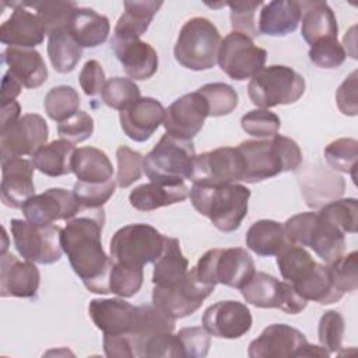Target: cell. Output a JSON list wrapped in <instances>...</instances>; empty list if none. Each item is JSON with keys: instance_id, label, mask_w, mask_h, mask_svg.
<instances>
[{"instance_id": "cell-1", "label": "cell", "mask_w": 358, "mask_h": 358, "mask_svg": "<svg viewBox=\"0 0 358 358\" xmlns=\"http://www.w3.org/2000/svg\"><path fill=\"white\" fill-rule=\"evenodd\" d=\"M105 210L85 208L67 221L62 228V249L67 255L73 271L85 288L95 294H108L112 257L102 248Z\"/></svg>"}, {"instance_id": "cell-2", "label": "cell", "mask_w": 358, "mask_h": 358, "mask_svg": "<svg viewBox=\"0 0 358 358\" xmlns=\"http://www.w3.org/2000/svg\"><path fill=\"white\" fill-rule=\"evenodd\" d=\"M245 164L246 183H257L282 172L298 171L302 151L295 140L275 134L268 140H245L238 147Z\"/></svg>"}, {"instance_id": "cell-3", "label": "cell", "mask_w": 358, "mask_h": 358, "mask_svg": "<svg viewBox=\"0 0 358 358\" xmlns=\"http://www.w3.org/2000/svg\"><path fill=\"white\" fill-rule=\"evenodd\" d=\"M193 207L221 232L236 231L248 214L250 190L239 183L204 186L193 185L189 190Z\"/></svg>"}, {"instance_id": "cell-4", "label": "cell", "mask_w": 358, "mask_h": 358, "mask_svg": "<svg viewBox=\"0 0 358 358\" xmlns=\"http://www.w3.org/2000/svg\"><path fill=\"white\" fill-rule=\"evenodd\" d=\"M284 232L289 243L313 249L327 264L340 257L345 248L344 232L320 213L292 215L285 221Z\"/></svg>"}, {"instance_id": "cell-5", "label": "cell", "mask_w": 358, "mask_h": 358, "mask_svg": "<svg viewBox=\"0 0 358 358\" xmlns=\"http://www.w3.org/2000/svg\"><path fill=\"white\" fill-rule=\"evenodd\" d=\"M196 158L192 140H182L165 133L143 158L145 176L159 185H182L190 179Z\"/></svg>"}, {"instance_id": "cell-6", "label": "cell", "mask_w": 358, "mask_h": 358, "mask_svg": "<svg viewBox=\"0 0 358 358\" xmlns=\"http://www.w3.org/2000/svg\"><path fill=\"white\" fill-rule=\"evenodd\" d=\"M221 41L220 31L210 20L193 17L179 31L173 46L175 60L193 71L210 70L217 63Z\"/></svg>"}, {"instance_id": "cell-7", "label": "cell", "mask_w": 358, "mask_h": 358, "mask_svg": "<svg viewBox=\"0 0 358 358\" xmlns=\"http://www.w3.org/2000/svg\"><path fill=\"white\" fill-rule=\"evenodd\" d=\"M193 268L200 282L213 288L222 284L241 289L256 273L255 262L243 248L210 249Z\"/></svg>"}, {"instance_id": "cell-8", "label": "cell", "mask_w": 358, "mask_h": 358, "mask_svg": "<svg viewBox=\"0 0 358 358\" xmlns=\"http://www.w3.org/2000/svg\"><path fill=\"white\" fill-rule=\"evenodd\" d=\"M305 92V78L294 69L281 64L263 67L248 84V95L262 109L296 102Z\"/></svg>"}, {"instance_id": "cell-9", "label": "cell", "mask_w": 358, "mask_h": 358, "mask_svg": "<svg viewBox=\"0 0 358 358\" xmlns=\"http://www.w3.org/2000/svg\"><path fill=\"white\" fill-rule=\"evenodd\" d=\"M165 236L148 224H129L119 228L110 239L112 262L136 267L154 263L162 249Z\"/></svg>"}, {"instance_id": "cell-10", "label": "cell", "mask_w": 358, "mask_h": 358, "mask_svg": "<svg viewBox=\"0 0 358 358\" xmlns=\"http://www.w3.org/2000/svg\"><path fill=\"white\" fill-rule=\"evenodd\" d=\"M10 229L14 246L24 260L39 264H53L60 260L63 249L59 225H35L28 220L14 218L10 221Z\"/></svg>"}, {"instance_id": "cell-11", "label": "cell", "mask_w": 358, "mask_h": 358, "mask_svg": "<svg viewBox=\"0 0 358 358\" xmlns=\"http://www.w3.org/2000/svg\"><path fill=\"white\" fill-rule=\"evenodd\" d=\"M241 294L245 301L253 306L263 309L277 308L289 315L302 312L308 305V301H305L288 281H280L274 275L263 271H256L241 288Z\"/></svg>"}, {"instance_id": "cell-12", "label": "cell", "mask_w": 358, "mask_h": 358, "mask_svg": "<svg viewBox=\"0 0 358 358\" xmlns=\"http://www.w3.org/2000/svg\"><path fill=\"white\" fill-rule=\"evenodd\" d=\"M266 59L264 49L256 46L249 36L232 31L221 41L217 63L229 78L243 81L256 76L264 67Z\"/></svg>"}, {"instance_id": "cell-13", "label": "cell", "mask_w": 358, "mask_h": 358, "mask_svg": "<svg viewBox=\"0 0 358 358\" xmlns=\"http://www.w3.org/2000/svg\"><path fill=\"white\" fill-rule=\"evenodd\" d=\"M243 178L245 164L238 148L220 147L196 155L189 180H192L193 185L221 186L239 180L243 182Z\"/></svg>"}, {"instance_id": "cell-14", "label": "cell", "mask_w": 358, "mask_h": 358, "mask_svg": "<svg viewBox=\"0 0 358 358\" xmlns=\"http://www.w3.org/2000/svg\"><path fill=\"white\" fill-rule=\"evenodd\" d=\"M213 291L214 288L200 282L194 268H190L186 278L173 287L154 285L152 303L176 320L193 315Z\"/></svg>"}, {"instance_id": "cell-15", "label": "cell", "mask_w": 358, "mask_h": 358, "mask_svg": "<svg viewBox=\"0 0 358 358\" xmlns=\"http://www.w3.org/2000/svg\"><path fill=\"white\" fill-rule=\"evenodd\" d=\"M48 123L41 115L27 113L20 116L14 123L0 130L1 161L13 157H32L48 144Z\"/></svg>"}, {"instance_id": "cell-16", "label": "cell", "mask_w": 358, "mask_h": 358, "mask_svg": "<svg viewBox=\"0 0 358 358\" xmlns=\"http://www.w3.org/2000/svg\"><path fill=\"white\" fill-rule=\"evenodd\" d=\"M24 217L35 225H50L56 221H69L81 211L73 192L50 187L41 194H34L21 207Z\"/></svg>"}, {"instance_id": "cell-17", "label": "cell", "mask_w": 358, "mask_h": 358, "mask_svg": "<svg viewBox=\"0 0 358 358\" xmlns=\"http://www.w3.org/2000/svg\"><path fill=\"white\" fill-rule=\"evenodd\" d=\"M208 116V105L197 91L185 94L173 101L164 116V127L168 134L182 140H192L203 129Z\"/></svg>"}, {"instance_id": "cell-18", "label": "cell", "mask_w": 358, "mask_h": 358, "mask_svg": "<svg viewBox=\"0 0 358 358\" xmlns=\"http://www.w3.org/2000/svg\"><path fill=\"white\" fill-rule=\"evenodd\" d=\"M308 344V340L298 329L274 323L267 326L262 334L255 338L248 348L250 358H287L301 357L302 350Z\"/></svg>"}, {"instance_id": "cell-19", "label": "cell", "mask_w": 358, "mask_h": 358, "mask_svg": "<svg viewBox=\"0 0 358 358\" xmlns=\"http://www.w3.org/2000/svg\"><path fill=\"white\" fill-rule=\"evenodd\" d=\"M203 327L214 337L239 338L252 327L249 308L238 301H220L208 306L203 313Z\"/></svg>"}, {"instance_id": "cell-20", "label": "cell", "mask_w": 358, "mask_h": 358, "mask_svg": "<svg viewBox=\"0 0 358 358\" xmlns=\"http://www.w3.org/2000/svg\"><path fill=\"white\" fill-rule=\"evenodd\" d=\"M11 15L0 27V41L7 48L34 49L45 39V31L36 15L25 1L11 3Z\"/></svg>"}, {"instance_id": "cell-21", "label": "cell", "mask_w": 358, "mask_h": 358, "mask_svg": "<svg viewBox=\"0 0 358 358\" xmlns=\"http://www.w3.org/2000/svg\"><path fill=\"white\" fill-rule=\"evenodd\" d=\"M41 274L29 260H20L13 253L0 257V295L15 298H34L38 292Z\"/></svg>"}, {"instance_id": "cell-22", "label": "cell", "mask_w": 358, "mask_h": 358, "mask_svg": "<svg viewBox=\"0 0 358 358\" xmlns=\"http://www.w3.org/2000/svg\"><path fill=\"white\" fill-rule=\"evenodd\" d=\"M34 164L22 157L1 161V201L11 208H21L35 194Z\"/></svg>"}, {"instance_id": "cell-23", "label": "cell", "mask_w": 358, "mask_h": 358, "mask_svg": "<svg viewBox=\"0 0 358 358\" xmlns=\"http://www.w3.org/2000/svg\"><path fill=\"white\" fill-rule=\"evenodd\" d=\"M165 108L151 96L137 99L129 108L120 110L119 119L124 134L133 141L143 143L151 138L164 122Z\"/></svg>"}, {"instance_id": "cell-24", "label": "cell", "mask_w": 358, "mask_h": 358, "mask_svg": "<svg viewBox=\"0 0 358 358\" xmlns=\"http://www.w3.org/2000/svg\"><path fill=\"white\" fill-rule=\"evenodd\" d=\"M88 313L94 324L103 334H129L136 306L123 298H95L90 301Z\"/></svg>"}, {"instance_id": "cell-25", "label": "cell", "mask_w": 358, "mask_h": 358, "mask_svg": "<svg viewBox=\"0 0 358 358\" xmlns=\"http://www.w3.org/2000/svg\"><path fill=\"white\" fill-rule=\"evenodd\" d=\"M112 49L130 80H148L158 70V55L155 49L141 41H112Z\"/></svg>"}, {"instance_id": "cell-26", "label": "cell", "mask_w": 358, "mask_h": 358, "mask_svg": "<svg viewBox=\"0 0 358 358\" xmlns=\"http://www.w3.org/2000/svg\"><path fill=\"white\" fill-rule=\"evenodd\" d=\"M301 192L309 207H320L338 199L345 189L341 176L323 166H308L298 175Z\"/></svg>"}, {"instance_id": "cell-27", "label": "cell", "mask_w": 358, "mask_h": 358, "mask_svg": "<svg viewBox=\"0 0 358 358\" xmlns=\"http://www.w3.org/2000/svg\"><path fill=\"white\" fill-rule=\"evenodd\" d=\"M1 57L8 66V71L28 90L38 88L48 80L45 60L35 49L6 48Z\"/></svg>"}, {"instance_id": "cell-28", "label": "cell", "mask_w": 358, "mask_h": 358, "mask_svg": "<svg viewBox=\"0 0 358 358\" xmlns=\"http://www.w3.org/2000/svg\"><path fill=\"white\" fill-rule=\"evenodd\" d=\"M173 329L175 319L154 303L136 306L134 320L129 333L136 357H141V351L151 337L161 333H173Z\"/></svg>"}, {"instance_id": "cell-29", "label": "cell", "mask_w": 358, "mask_h": 358, "mask_svg": "<svg viewBox=\"0 0 358 358\" xmlns=\"http://www.w3.org/2000/svg\"><path fill=\"white\" fill-rule=\"evenodd\" d=\"M302 10L299 1L274 0L263 4L257 29L268 36H285L294 32L301 22Z\"/></svg>"}, {"instance_id": "cell-30", "label": "cell", "mask_w": 358, "mask_h": 358, "mask_svg": "<svg viewBox=\"0 0 358 358\" xmlns=\"http://www.w3.org/2000/svg\"><path fill=\"white\" fill-rule=\"evenodd\" d=\"M301 35L310 46L326 38H337V18L326 1H302Z\"/></svg>"}, {"instance_id": "cell-31", "label": "cell", "mask_w": 358, "mask_h": 358, "mask_svg": "<svg viewBox=\"0 0 358 358\" xmlns=\"http://www.w3.org/2000/svg\"><path fill=\"white\" fill-rule=\"evenodd\" d=\"M67 31L81 48H96L106 42L110 24L108 17L88 7H77Z\"/></svg>"}, {"instance_id": "cell-32", "label": "cell", "mask_w": 358, "mask_h": 358, "mask_svg": "<svg viewBox=\"0 0 358 358\" xmlns=\"http://www.w3.org/2000/svg\"><path fill=\"white\" fill-rule=\"evenodd\" d=\"M124 13L115 25L112 41H131L148 29L155 13L162 6V1H124Z\"/></svg>"}, {"instance_id": "cell-33", "label": "cell", "mask_w": 358, "mask_h": 358, "mask_svg": "<svg viewBox=\"0 0 358 358\" xmlns=\"http://www.w3.org/2000/svg\"><path fill=\"white\" fill-rule=\"evenodd\" d=\"M189 190L185 183L169 186L151 182L134 187L129 194V201L138 211H152L186 200Z\"/></svg>"}, {"instance_id": "cell-34", "label": "cell", "mask_w": 358, "mask_h": 358, "mask_svg": "<svg viewBox=\"0 0 358 358\" xmlns=\"http://www.w3.org/2000/svg\"><path fill=\"white\" fill-rule=\"evenodd\" d=\"M189 273V262L182 253L176 238L165 236L164 249L154 262L152 282L157 287H173L182 282Z\"/></svg>"}, {"instance_id": "cell-35", "label": "cell", "mask_w": 358, "mask_h": 358, "mask_svg": "<svg viewBox=\"0 0 358 358\" xmlns=\"http://www.w3.org/2000/svg\"><path fill=\"white\" fill-rule=\"evenodd\" d=\"M71 169L78 182L105 183L113 176V166L109 157L95 147L76 148Z\"/></svg>"}, {"instance_id": "cell-36", "label": "cell", "mask_w": 358, "mask_h": 358, "mask_svg": "<svg viewBox=\"0 0 358 358\" xmlns=\"http://www.w3.org/2000/svg\"><path fill=\"white\" fill-rule=\"evenodd\" d=\"M76 147L73 143L59 138L53 140L43 147H41L34 155H32V164L35 169H38L41 173L50 176V178H59L64 176L73 172L71 169V161L74 155Z\"/></svg>"}, {"instance_id": "cell-37", "label": "cell", "mask_w": 358, "mask_h": 358, "mask_svg": "<svg viewBox=\"0 0 358 358\" xmlns=\"http://www.w3.org/2000/svg\"><path fill=\"white\" fill-rule=\"evenodd\" d=\"M246 246L257 256H277L285 246L287 241L284 225L273 220H259L250 225L245 236Z\"/></svg>"}, {"instance_id": "cell-38", "label": "cell", "mask_w": 358, "mask_h": 358, "mask_svg": "<svg viewBox=\"0 0 358 358\" xmlns=\"http://www.w3.org/2000/svg\"><path fill=\"white\" fill-rule=\"evenodd\" d=\"M277 266L281 277L296 288L312 277L317 262L303 246L289 243L277 255Z\"/></svg>"}, {"instance_id": "cell-39", "label": "cell", "mask_w": 358, "mask_h": 358, "mask_svg": "<svg viewBox=\"0 0 358 358\" xmlns=\"http://www.w3.org/2000/svg\"><path fill=\"white\" fill-rule=\"evenodd\" d=\"M48 56L57 73H70L83 56V48L73 39L67 29H60L49 35Z\"/></svg>"}, {"instance_id": "cell-40", "label": "cell", "mask_w": 358, "mask_h": 358, "mask_svg": "<svg viewBox=\"0 0 358 358\" xmlns=\"http://www.w3.org/2000/svg\"><path fill=\"white\" fill-rule=\"evenodd\" d=\"M27 4L35 10L48 36L56 31L67 29L73 13L78 7L74 1H27Z\"/></svg>"}, {"instance_id": "cell-41", "label": "cell", "mask_w": 358, "mask_h": 358, "mask_svg": "<svg viewBox=\"0 0 358 358\" xmlns=\"http://www.w3.org/2000/svg\"><path fill=\"white\" fill-rule=\"evenodd\" d=\"M78 92L70 85H57L48 91L43 99V108L46 115L60 123L71 117L80 108Z\"/></svg>"}, {"instance_id": "cell-42", "label": "cell", "mask_w": 358, "mask_h": 358, "mask_svg": "<svg viewBox=\"0 0 358 358\" xmlns=\"http://www.w3.org/2000/svg\"><path fill=\"white\" fill-rule=\"evenodd\" d=\"M323 152L324 159L331 169L350 173L355 182L358 164V141L355 138H337L327 144Z\"/></svg>"}, {"instance_id": "cell-43", "label": "cell", "mask_w": 358, "mask_h": 358, "mask_svg": "<svg viewBox=\"0 0 358 358\" xmlns=\"http://www.w3.org/2000/svg\"><path fill=\"white\" fill-rule=\"evenodd\" d=\"M208 105V116H225L238 106V92L225 83L204 84L197 90Z\"/></svg>"}, {"instance_id": "cell-44", "label": "cell", "mask_w": 358, "mask_h": 358, "mask_svg": "<svg viewBox=\"0 0 358 358\" xmlns=\"http://www.w3.org/2000/svg\"><path fill=\"white\" fill-rule=\"evenodd\" d=\"M101 98L106 106L116 110H123L141 96L140 88L133 80L124 77H112L105 83Z\"/></svg>"}, {"instance_id": "cell-45", "label": "cell", "mask_w": 358, "mask_h": 358, "mask_svg": "<svg viewBox=\"0 0 358 358\" xmlns=\"http://www.w3.org/2000/svg\"><path fill=\"white\" fill-rule=\"evenodd\" d=\"M143 280V267L113 262L109 277V291L120 298H130L140 291Z\"/></svg>"}, {"instance_id": "cell-46", "label": "cell", "mask_w": 358, "mask_h": 358, "mask_svg": "<svg viewBox=\"0 0 358 358\" xmlns=\"http://www.w3.org/2000/svg\"><path fill=\"white\" fill-rule=\"evenodd\" d=\"M333 287L340 292H352L358 288V252L354 250L345 256H340L327 264Z\"/></svg>"}, {"instance_id": "cell-47", "label": "cell", "mask_w": 358, "mask_h": 358, "mask_svg": "<svg viewBox=\"0 0 358 358\" xmlns=\"http://www.w3.org/2000/svg\"><path fill=\"white\" fill-rule=\"evenodd\" d=\"M334 222L344 234H355L358 228V201L357 199H340L324 204L320 211Z\"/></svg>"}, {"instance_id": "cell-48", "label": "cell", "mask_w": 358, "mask_h": 358, "mask_svg": "<svg viewBox=\"0 0 358 358\" xmlns=\"http://www.w3.org/2000/svg\"><path fill=\"white\" fill-rule=\"evenodd\" d=\"M241 126L245 133L257 137H273L281 127L280 117L268 109H253L245 113L241 119Z\"/></svg>"}, {"instance_id": "cell-49", "label": "cell", "mask_w": 358, "mask_h": 358, "mask_svg": "<svg viewBox=\"0 0 358 358\" xmlns=\"http://www.w3.org/2000/svg\"><path fill=\"white\" fill-rule=\"evenodd\" d=\"M115 187V179H110L105 183H87L77 180L73 187V194L81 206V210L99 208L103 207V204L113 196Z\"/></svg>"}, {"instance_id": "cell-50", "label": "cell", "mask_w": 358, "mask_h": 358, "mask_svg": "<svg viewBox=\"0 0 358 358\" xmlns=\"http://www.w3.org/2000/svg\"><path fill=\"white\" fill-rule=\"evenodd\" d=\"M344 336V319L336 310H327L322 315L317 327V338L320 345L330 354L341 350Z\"/></svg>"}, {"instance_id": "cell-51", "label": "cell", "mask_w": 358, "mask_h": 358, "mask_svg": "<svg viewBox=\"0 0 358 358\" xmlns=\"http://www.w3.org/2000/svg\"><path fill=\"white\" fill-rule=\"evenodd\" d=\"M143 155L127 145H120L116 150L117 173L116 185L122 189L129 187L141 178L143 173Z\"/></svg>"}, {"instance_id": "cell-52", "label": "cell", "mask_w": 358, "mask_h": 358, "mask_svg": "<svg viewBox=\"0 0 358 358\" xmlns=\"http://www.w3.org/2000/svg\"><path fill=\"white\" fill-rule=\"evenodd\" d=\"M308 56L320 69H337L344 63L347 53L337 38H326L313 43Z\"/></svg>"}, {"instance_id": "cell-53", "label": "cell", "mask_w": 358, "mask_h": 358, "mask_svg": "<svg viewBox=\"0 0 358 358\" xmlns=\"http://www.w3.org/2000/svg\"><path fill=\"white\" fill-rule=\"evenodd\" d=\"M227 6L231 10V25L235 32L243 34L250 39L259 35L256 22V10L263 6V1H229Z\"/></svg>"}, {"instance_id": "cell-54", "label": "cell", "mask_w": 358, "mask_h": 358, "mask_svg": "<svg viewBox=\"0 0 358 358\" xmlns=\"http://www.w3.org/2000/svg\"><path fill=\"white\" fill-rule=\"evenodd\" d=\"M94 133V119L84 110H78L71 117L57 124V134L73 144L90 138Z\"/></svg>"}, {"instance_id": "cell-55", "label": "cell", "mask_w": 358, "mask_h": 358, "mask_svg": "<svg viewBox=\"0 0 358 358\" xmlns=\"http://www.w3.org/2000/svg\"><path fill=\"white\" fill-rule=\"evenodd\" d=\"M176 334L180 340L185 358H203L208 354L211 338L204 327H183Z\"/></svg>"}, {"instance_id": "cell-56", "label": "cell", "mask_w": 358, "mask_h": 358, "mask_svg": "<svg viewBox=\"0 0 358 358\" xmlns=\"http://www.w3.org/2000/svg\"><path fill=\"white\" fill-rule=\"evenodd\" d=\"M141 357H183L182 344L178 334L173 333H161L151 337L143 351Z\"/></svg>"}, {"instance_id": "cell-57", "label": "cell", "mask_w": 358, "mask_h": 358, "mask_svg": "<svg viewBox=\"0 0 358 358\" xmlns=\"http://www.w3.org/2000/svg\"><path fill=\"white\" fill-rule=\"evenodd\" d=\"M78 81L85 95L95 96L99 92H102L103 85L106 83L105 71L96 60H88L80 71Z\"/></svg>"}, {"instance_id": "cell-58", "label": "cell", "mask_w": 358, "mask_h": 358, "mask_svg": "<svg viewBox=\"0 0 358 358\" xmlns=\"http://www.w3.org/2000/svg\"><path fill=\"white\" fill-rule=\"evenodd\" d=\"M357 77L358 73L354 70L345 80L341 83L336 92V102L343 115L355 116L358 112L357 106Z\"/></svg>"}, {"instance_id": "cell-59", "label": "cell", "mask_w": 358, "mask_h": 358, "mask_svg": "<svg viewBox=\"0 0 358 358\" xmlns=\"http://www.w3.org/2000/svg\"><path fill=\"white\" fill-rule=\"evenodd\" d=\"M103 351L109 358H133L134 347L129 334H103Z\"/></svg>"}, {"instance_id": "cell-60", "label": "cell", "mask_w": 358, "mask_h": 358, "mask_svg": "<svg viewBox=\"0 0 358 358\" xmlns=\"http://www.w3.org/2000/svg\"><path fill=\"white\" fill-rule=\"evenodd\" d=\"M21 83L7 70L3 76L1 80V95H0V101L1 103H7L10 101H14L20 92H21Z\"/></svg>"}, {"instance_id": "cell-61", "label": "cell", "mask_w": 358, "mask_h": 358, "mask_svg": "<svg viewBox=\"0 0 358 358\" xmlns=\"http://www.w3.org/2000/svg\"><path fill=\"white\" fill-rule=\"evenodd\" d=\"M20 112H21V106H20V103L15 99L10 101L7 103H1V124H0V130L6 129L11 123H14L20 117Z\"/></svg>"}]
</instances>
